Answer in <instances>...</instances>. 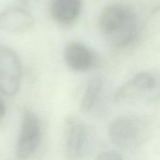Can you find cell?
<instances>
[{
  "label": "cell",
  "instance_id": "1",
  "mask_svg": "<svg viewBox=\"0 0 160 160\" xmlns=\"http://www.w3.org/2000/svg\"><path fill=\"white\" fill-rule=\"evenodd\" d=\"M98 26L110 44L118 49L131 45L139 34V22L135 11L121 3L109 4L102 9Z\"/></svg>",
  "mask_w": 160,
  "mask_h": 160
},
{
  "label": "cell",
  "instance_id": "2",
  "mask_svg": "<svg viewBox=\"0 0 160 160\" xmlns=\"http://www.w3.org/2000/svg\"><path fill=\"white\" fill-rule=\"evenodd\" d=\"M148 134V128L145 121L132 116H120L109 124L108 135L118 148L133 149L142 144Z\"/></svg>",
  "mask_w": 160,
  "mask_h": 160
},
{
  "label": "cell",
  "instance_id": "3",
  "mask_svg": "<svg viewBox=\"0 0 160 160\" xmlns=\"http://www.w3.org/2000/svg\"><path fill=\"white\" fill-rule=\"evenodd\" d=\"M160 99V77L151 72H141L134 75L114 94L116 102L129 101H154Z\"/></svg>",
  "mask_w": 160,
  "mask_h": 160
},
{
  "label": "cell",
  "instance_id": "4",
  "mask_svg": "<svg viewBox=\"0 0 160 160\" xmlns=\"http://www.w3.org/2000/svg\"><path fill=\"white\" fill-rule=\"evenodd\" d=\"M65 151L69 159H78L88 152L91 132L87 124L75 115L68 116L64 121Z\"/></svg>",
  "mask_w": 160,
  "mask_h": 160
},
{
  "label": "cell",
  "instance_id": "5",
  "mask_svg": "<svg viewBox=\"0 0 160 160\" xmlns=\"http://www.w3.org/2000/svg\"><path fill=\"white\" fill-rule=\"evenodd\" d=\"M22 66L17 54L9 47L0 45V92L14 96L19 89Z\"/></svg>",
  "mask_w": 160,
  "mask_h": 160
},
{
  "label": "cell",
  "instance_id": "6",
  "mask_svg": "<svg viewBox=\"0 0 160 160\" xmlns=\"http://www.w3.org/2000/svg\"><path fill=\"white\" fill-rule=\"evenodd\" d=\"M41 136V126L38 117L31 111H24L15 148L18 159L29 158L36 151Z\"/></svg>",
  "mask_w": 160,
  "mask_h": 160
},
{
  "label": "cell",
  "instance_id": "7",
  "mask_svg": "<svg viewBox=\"0 0 160 160\" xmlns=\"http://www.w3.org/2000/svg\"><path fill=\"white\" fill-rule=\"evenodd\" d=\"M64 59L66 65L76 72L87 71L94 67L98 62L95 53L78 41H71L66 46Z\"/></svg>",
  "mask_w": 160,
  "mask_h": 160
},
{
  "label": "cell",
  "instance_id": "8",
  "mask_svg": "<svg viewBox=\"0 0 160 160\" xmlns=\"http://www.w3.org/2000/svg\"><path fill=\"white\" fill-rule=\"evenodd\" d=\"M32 14L21 7H10L0 13V28L9 32H22L34 25Z\"/></svg>",
  "mask_w": 160,
  "mask_h": 160
},
{
  "label": "cell",
  "instance_id": "9",
  "mask_svg": "<svg viewBox=\"0 0 160 160\" xmlns=\"http://www.w3.org/2000/svg\"><path fill=\"white\" fill-rule=\"evenodd\" d=\"M82 0H51L49 13L57 24L68 26L74 24L80 16Z\"/></svg>",
  "mask_w": 160,
  "mask_h": 160
},
{
  "label": "cell",
  "instance_id": "10",
  "mask_svg": "<svg viewBox=\"0 0 160 160\" xmlns=\"http://www.w3.org/2000/svg\"><path fill=\"white\" fill-rule=\"evenodd\" d=\"M103 79L99 76L91 78L88 81L81 99V109L88 112L93 109L102 92Z\"/></svg>",
  "mask_w": 160,
  "mask_h": 160
},
{
  "label": "cell",
  "instance_id": "11",
  "mask_svg": "<svg viewBox=\"0 0 160 160\" xmlns=\"http://www.w3.org/2000/svg\"><path fill=\"white\" fill-rule=\"evenodd\" d=\"M96 159L100 160H119L122 159V157L116 151H106L98 154Z\"/></svg>",
  "mask_w": 160,
  "mask_h": 160
},
{
  "label": "cell",
  "instance_id": "12",
  "mask_svg": "<svg viewBox=\"0 0 160 160\" xmlns=\"http://www.w3.org/2000/svg\"><path fill=\"white\" fill-rule=\"evenodd\" d=\"M23 6L28 8H32L39 4L40 0H18Z\"/></svg>",
  "mask_w": 160,
  "mask_h": 160
},
{
  "label": "cell",
  "instance_id": "13",
  "mask_svg": "<svg viewBox=\"0 0 160 160\" xmlns=\"http://www.w3.org/2000/svg\"><path fill=\"white\" fill-rule=\"evenodd\" d=\"M6 112V106L4 102L0 98V120L4 117Z\"/></svg>",
  "mask_w": 160,
  "mask_h": 160
},
{
  "label": "cell",
  "instance_id": "14",
  "mask_svg": "<svg viewBox=\"0 0 160 160\" xmlns=\"http://www.w3.org/2000/svg\"><path fill=\"white\" fill-rule=\"evenodd\" d=\"M159 9H160V7H159Z\"/></svg>",
  "mask_w": 160,
  "mask_h": 160
}]
</instances>
